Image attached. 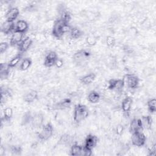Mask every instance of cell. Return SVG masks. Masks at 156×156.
I'll return each instance as SVG.
<instances>
[{"mask_svg":"<svg viewBox=\"0 0 156 156\" xmlns=\"http://www.w3.org/2000/svg\"><path fill=\"white\" fill-rule=\"evenodd\" d=\"M89 115L88 110L86 105L78 104L76 105L74 109V121L77 122L79 123L85 119Z\"/></svg>","mask_w":156,"mask_h":156,"instance_id":"1","label":"cell"},{"mask_svg":"<svg viewBox=\"0 0 156 156\" xmlns=\"http://www.w3.org/2000/svg\"><path fill=\"white\" fill-rule=\"evenodd\" d=\"M92 151L86 149L83 146L77 144H73L70 149V155L73 156H90Z\"/></svg>","mask_w":156,"mask_h":156,"instance_id":"2","label":"cell"},{"mask_svg":"<svg viewBox=\"0 0 156 156\" xmlns=\"http://www.w3.org/2000/svg\"><path fill=\"white\" fill-rule=\"evenodd\" d=\"M122 80L124 81V85H126L128 88L131 89L137 88L139 84L138 77L133 74H125L122 78Z\"/></svg>","mask_w":156,"mask_h":156,"instance_id":"3","label":"cell"},{"mask_svg":"<svg viewBox=\"0 0 156 156\" xmlns=\"http://www.w3.org/2000/svg\"><path fill=\"white\" fill-rule=\"evenodd\" d=\"M53 133V127L49 122L44 124L40 132L38 133V136L41 140L46 141L48 140Z\"/></svg>","mask_w":156,"mask_h":156,"instance_id":"4","label":"cell"},{"mask_svg":"<svg viewBox=\"0 0 156 156\" xmlns=\"http://www.w3.org/2000/svg\"><path fill=\"white\" fill-rule=\"evenodd\" d=\"M146 138L143 132H137L132 133L131 141L133 146L137 147H141L144 145L146 143Z\"/></svg>","mask_w":156,"mask_h":156,"instance_id":"5","label":"cell"},{"mask_svg":"<svg viewBox=\"0 0 156 156\" xmlns=\"http://www.w3.org/2000/svg\"><path fill=\"white\" fill-rule=\"evenodd\" d=\"M124 87V83L122 79H111L108 82V88L116 91H121Z\"/></svg>","mask_w":156,"mask_h":156,"instance_id":"6","label":"cell"},{"mask_svg":"<svg viewBox=\"0 0 156 156\" xmlns=\"http://www.w3.org/2000/svg\"><path fill=\"white\" fill-rule=\"evenodd\" d=\"M98 141V138L96 135L88 134L85 140L83 146L86 149L92 151V150L96 147Z\"/></svg>","mask_w":156,"mask_h":156,"instance_id":"7","label":"cell"},{"mask_svg":"<svg viewBox=\"0 0 156 156\" xmlns=\"http://www.w3.org/2000/svg\"><path fill=\"white\" fill-rule=\"evenodd\" d=\"M65 23H63L60 19L56 20L54 21L52 29V34L57 38H62L63 36V34L62 32V27Z\"/></svg>","mask_w":156,"mask_h":156,"instance_id":"8","label":"cell"},{"mask_svg":"<svg viewBox=\"0 0 156 156\" xmlns=\"http://www.w3.org/2000/svg\"><path fill=\"white\" fill-rule=\"evenodd\" d=\"M90 56V52L87 50L82 49L78 51L73 55V60L77 63H80L87 60Z\"/></svg>","mask_w":156,"mask_h":156,"instance_id":"9","label":"cell"},{"mask_svg":"<svg viewBox=\"0 0 156 156\" xmlns=\"http://www.w3.org/2000/svg\"><path fill=\"white\" fill-rule=\"evenodd\" d=\"M143 129L141 118H133L131 120L129 124V131L131 133L137 132H143Z\"/></svg>","mask_w":156,"mask_h":156,"instance_id":"10","label":"cell"},{"mask_svg":"<svg viewBox=\"0 0 156 156\" xmlns=\"http://www.w3.org/2000/svg\"><path fill=\"white\" fill-rule=\"evenodd\" d=\"M58 58L57 54L54 51H50L46 54L44 60V65L46 67L50 68L55 65V63Z\"/></svg>","mask_w":156,"mask_h":156,"instance_id":"11","label":"cell"},{"mask_svg":"<svg viewBox=\"0 0 156 156\" xmlns=\"http://www.w3.org/2000/svg\"><path fill=\"white\" fill-rule=\"evenodd\" d=\"M44 120V116L42 113H35V115H32V121H31L32 126L34 128H40L44 125L43 124Z\"/></svg>","mask_w":156,"mask_h":156,"instance_id":"12","label":"cell"},{"mask_svg":"<svg viewBox=\"0 0 156 156\" xmlns=\"http://www.w3.org/2000/svg\"><path fill=\"white\" fill-rule=\"evenodd\" d=\"M15 23L14 22H9L5 21L4 22L1 27V32L5 35H9L10 34H13L15 32Z\"/></svg>","mask_w":156,"mask_h":156,"instance_id":"13","label":"cell"},{"mask_svg":"<svg viewBox=\"0 0 156 156\" xmlns=\"http://www.w3.org/2000/svg\"><path fill=\"white\" fill-rule=\"evenodd\" d=\"M20 14V10L18 7H13L10 8L5 13L6 21L9 22H14Z\"/></svg>","mask_w":156,"mask_h":156,"instance_id":"14","label":"cell"},{"mask_svg":"<svg viewBox=\"0 0 156 156\" xmlns=\"http://www.w3.org/2000/svg\"><path fill=\"white\" fill-rule=\"evenodd\" d=\"M24 34L18 32H14L10 39V45L12 46H15L16 45H19L23 38Z\"/></svg>","mask_w":156,"mask_h":156,"instance_id":"15","label":"cell"},{"mask_svg":"<svg viewBox=\"0 0 156 156\" xmlns=\"http://www.w3.org/2000/svg\"><path fill=\"white\" fill-rule=\"evenodd\" d=\"M32 40L30 37H25L21 43L18 45L19 46V50L21 53H23L26 52L31 46L32 44Z\"/></svg>","mask_w":156,"mask_h":156,"instance_id":"16","label":"cell"},{"mask_svg":"<svg viewBox=\"0 0 156 156\" xmlns=\"http://www.w3.org/2000/svg\"><path fill=\"white\" fill-rule=\"evenodd\" d=\"M29 28V24L25 20H20L15 23V31L22 34L26 33Z\"/></svg>","mask_w":156,"mask_h":156,"instance_id":"17","label":"cell"},{"mask_svg":"<svg viewBox=\"0 0 156 156\" xmlns=\"http://www.w3.org/2000/svg\"><path fill=\"white\" fill-rule=\"evenodd\" d=\"M133 99L130 97L125 98L121 102V108L124 113H129L132 108Z\"/></svg>","mask_w":156,"mask_h":156,"instance_id":"18","label":"cell"},{"mask_svg":"<svg viewBox=\"0 0 156 156\" xmlns=\"http://www.w3.org/2000/svg\"><path fill=\"white\" fill-rule=\"evenodd\" d=\"M38 98V92L35 90H30L26 93L23 97L24 101L27 103H32Z\"/></svg>","mask_w":156,"mask_h":156,"instance_id":"19","label":"cell"},{"mask_svg":"<svg viewBox=\"0 0 156 156\" xmlns=\"http://www.w3.org/2000/svg\"><path fill=\"white\" fill-rule=\"evenodd\" d=\"M8 63H2L0 65V77L1 79H5L8 78L9 76V69Z\"/></svg>","mask_w":156,"mask_h":156,"instance_id":"20","label":"cell"},{"mask_svg":"<svg viewBox=\"0 0 156 156\" xmlns=\"http://www.w3.org/2000/svg\"><path fill=\"white\" fill-rule=\"evenodd\" d=\"M96 79V74L93 73L87 74L80 78V81L84 85H88L92 83Z\"/></svg>","mask_w":156,"mask_h":156,"instance_id":"21","label":"cell"},{"mask_svg":"<svg viewBox=\"0 0 156 156\" xmlns=\"http://www.w3.org/2000/svg\"><path fill=\"white\" fill-rule=\"evenodd\" d=\"M143 129H151L152 125V118L151 116H144L141 118Z\"/></svg>","mask_w":156,"mask_h":156,"instance_id":"22","label":"cell"},{"mask_svg":"<svg viewBox=\"0 0 156 156\" xmlns=\"http://www.w3.org/2000/svg\"><path fill=\"white\" fill-rule=\"evenodd\" d=\"M83 31L77 27H71L69 32V35L72 39H78L83 35Z\"/></svg>","mask_w":156,"mask_h":156,"instance_id":"23","label":"cell"},{"mask_svg":"<svg viewBox=\"0 0 156 156\" xmlns=\"http://www.w3.org/2000/svg\"><path fill=\"white\" fill-rule=\"evenodd\" d=\"M87 99L90 102L96 104L98 102L100 99V94L96 91H91L88 94Z\"/></svg>","mask_w":156,"mask_h":156,"instance_id":"24","label":"cell"},{"mask_svg":"<svg viewBox=\"0 0 156 156\" xmlns=\"http://www.w3.org/2000/svg\"><path fill=\"white\" fill-rule=\"evenodd\" d=\"M71 104V100L69 98H65L57 102L55 105L57 109H65L69 107Z\"/></svg>","mask_w":156,"mask_h":156,"instance_id":"25","label":"cell"},{"mask_svg":"<svg viewBox=\"0 0 156 156\" xmlns=\"http://www.w3.org/2000/svg\"><path fill=\"white\" fill-rule=\"evenodd\" d=\"M59 19L63 23L69 24L71 20V15L69 11L66 10H63L60 13V17Z\"/></svg>","mask_w":156,"mask_h":156,"instance_id":"26","label":"cell"},{"mask_svg":"<svg viewBox=\"0 0 156 156\" xmlns=\"http://www.w3.org/2000/svg\"><path fill=\"white\" fill-rule=\"evenodd\" d=\"M13 116V110L11 107H7L4 108L3 112V118L2 119H4L5 121L9 122L10 121Z\"/></svg>","mask_w":156,"mask_h":156,"instance_id":"27","label":"cell"},{"mask_svg":"<svg viewBox=\"0 0 156 156\" xmlns=\"http://www.w3.org/2000/svg\"><path fill=\"white\" fill-rule=\"evenodd\" d=\"M32 65V60L30 58L26 57L23 58L20 64V69L22 71H26Z\"/></svg>","mask_w":156,"mask_h":156,"instance_id":"28","label":"cell"},{"mask_svg":"<svg viewBox=\"0 0 156 156\" xmlns=\"http://www.w3.org/2000/svg\"><path fill=\"white\" fill-rule=\"evenodd\" d=\"M147 105L150 113H154L156 112V99L155 98L149 99L147 102Z\"/></svg>","mask_w":156,"mask_h":156,"instance_id":"29","label":"cell"},{"mask_svg":"<svg viewBox=\"0 0 156 156\" xmlns=\"http://www.w3.org/2000/svg\"><path fill=\"white\" fill-rule=\"evenodd\" d=\"M22 58V55L18 54L16 56H15L13 58H12L8 63V65L10 68H13L16 66L21 60Z\"/></svg>","mask_w":156,"mask_h":156,"instance_id":"30","label":"cell"},{"mask_svg":"<svg viewBox=\"0 0 156 156\" xmlns=\"http://www.w3.org/2000/svg\"><path fill=\"white\" fill-rule=\"evenodd\" d=\"M32 115L30 112H26L21 118V125L25 126L29 123H31Z\"/></svg>","mask_w":156,"mask_h":156,"instance_id":"31","label":"cell"},{"mask_svg":"<svg viewBox=\"0 0 156 156\" xmlns=\"http://www.w3.org/2000/svg\"><path fill=\"white\" fill-rule=\"evenodd\" d=\"M98 39L94 35H89L86 38V43L89 46H94L97 43Z\"/></svg>","mask_w":156,"mask_h":156,"instance_id":"32","label":"cell"},{"mask_svg":"<svg viewBox=\"0 0 156 156\" xmlns=\"http://www.w3.org/2000/svg\"><path fill=\"white\" fill-rule=\"evenodd\" d=\"M71 141V136L68 134H64L62 135V136L60 137L59 140V143L64 145H67V144H69Z\"/></svg>","mask_w":156,"mask_h":156,"instance_id":"33","label":"cell"},{"mask_svg":"<svg viewBox=\"0 0 156 156\" xmlns=\"http://www.w3.org/2000/svg\"><path fill=\"white\" fill-rule=\"evenodd\" d=\"M116 40L112 36H108L106 38V44L108 47H113L115 44Z\"/></svg>","mask_w":156,"mask_h":156,"instance_id":"34","label":"cell"},{"mask_svg":"<svg viewBox=\"0 0 156 156\" xmlns=\"http://www.w3.org/2000/svg\"><path fill=\"white\" fill-rule=\"evenodd\" d=\"M10 151L13 154L18 155L20 154L21 152V148L20 146H12L10 147Z\"/></svg>","mask_w":156,"mask_h":156,"instance_id":"35","label":"cell"},{"mask_svg":"<svg viewBox=\"0 0 156 156\" xmlns=\"http://www.w3.org/2000/svg\"><path fill=\"white\" fill-rule=\"evenodd\" d=\"M9 46V44L7 42H1L0 43V53L3 54L5 52Z\"/></svg>","mask_w":156,"mask_h":156,"instance_id":"36","label":"cell"},{"mask_svg":"<svg viewBox=\"0 0 156 156\" xmlns=\"http://www.w3.org/2000/svg\"><path fill=\"white\" fill-rule=\"evenodd\" d=\"M124 126L122 124H118L116 127V133L118 135H121L124 132Z\"/></svg>","mask_w":156,"mask_h":156,"instance_id":"37","label":"cell"},{"mask_svg":"<svg viewBox=\"0 0 156 156\" xmlns=\"http://www.w3.org/2000/svg\"><path fill=\"white\" fill-rule=\"evenodd\" d=\"M149 155H155V152H156V144H153L151 147L149 149Z\"/></svg>","mask_w":156,"mask_h":156,"instance_id":"38","label":"cell"},{"mask_svg":"<svg viewBox=\"0 0 156 156\" xmlns=\"http://www.w3.org/2000/svg\"><path fill=\"white\" fill-rule=\"evenodd\" d=\"M63 60L61 58H58L55 63V66L58 68H60L63 66Z\"/></svg>","mask_w":156,"mask_h":156,"instance_id":"39","label":"cell"},{"mask_svg":"<svg viewBox=\"0 0 156 156\" xmlns=\"http://www.w3.org/2000/svg\"><path fill=\"white\" fill-rule=\"evenodd\" d=\"M5 154V148L3 146H1L0 147V155L3 156Z\"/></svg>","mask_w":156,"mask_h":156,"instance_id":"40","label":"cell"}]
</instances>
